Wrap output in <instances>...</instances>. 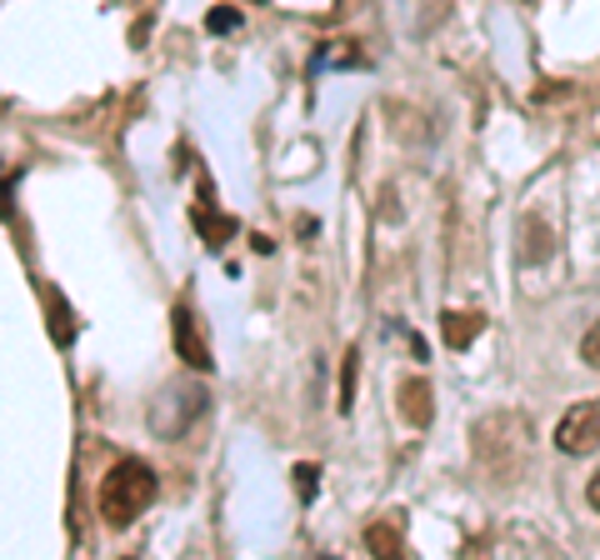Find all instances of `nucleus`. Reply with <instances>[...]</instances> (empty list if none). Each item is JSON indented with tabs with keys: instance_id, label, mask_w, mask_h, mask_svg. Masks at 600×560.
Wrapping results in <instances>:
<instances>
[{
	"instance_id": "4",
	"label": "nucleus",
	"mask_w": 600,
	"mask_h": 560,
	"mask_svg": "<svg viewBox=\"0 0 600 560\" xmlns=\"http://www.w3.org/2000/svg\"><path fill=\"white\" fill-rule=\"evenodd\" d=\"M431 416H436V401H431V385L421 381V376H411V381H400V420L411 430H425L431 426Z\"/></svg>"
},
{
	"instance_id": "3",
	"label": "nucleus",
	"mask_w": 600,
	"mask_h": 560,
	"mask_svg": "<svg viewBox=\"0 0 600 560\" xmlns=\"http://www.w3.org/2000/svg\"><path fill=\"white\" fill-rule=\"evenodd\" d=\"M170 331H176V350H180V360H186V366L211 370V346H205V331H200L196 310L176 306V321H170Z\"/></svg>"
},
{
	"instance_id": "5",
	"label": "nucleus",
	"mask_w": 600,
	"mask_h": 560,
	"mask_svg": "<svg viewBox=\"0 0 600 560\" xmlns=\"http://www.w3.org/2000/svg\"><path fill=\"white\" fill-rule=\"evenodd\" d=\"M481 325H485V315L481 310H446L440 315V331H446V346L450 350H466L481 335Z\"/></svg>"
},
{
	"instance_id": "8",
	"label": "nucleus",
	"mask_w": 600,
	"mask_h": 560,
	"mask_svg": "<svg viewBox=\"0 0 600 560\" xmlns=\"http://www.w3.org/2000/svg\"><path fill=\"white\" fill-rule=\"evenodd\" d=\"M205 25H211V31H236V25H240V11H236V5H215V11L205 15Z\"/></svg>"
},
{
	"instance_id": "10",
	"label": "nucleus",
	"mask_w": 600,
	"mask_h": 560,
	"mask_svg": "<svg viewBox=\"0 0 600 560\" xmlns=\"http://www.w3.org/2000/svg\"><path fill=\"white\" fill-rule=\"evenodd\" d=\"M586 501L600 511V470H596V476H590V486H586Z\"/></svg>"
},
{
	"instance_id": "2",
	"label": "nucleus",
	"mask_w": 600,
	"mask_h": 560,
	"mask_svg": "<svg viewBox=\"0 0 600 560\" xmlns=\"http://www.w3.org/2000/svg\"><path fill=\"white\" fill-rule=\"evenodd\" d=\"M555 451L561 455H596L600 451V395L565 410L561 426H555Z\"/></svg>"
},
{
	"instance_id": "9",
	"label": "nucleus",
	"mask_w": 600,
	"mask_h": 560,
	"mask_svg": "<svg viewBox=\"0 0 600 560\" xmlns=\"http://www.w3.org/2000/svg\"><path fill=\"white\" fill-rule=\"evenodd\" d=\"M295 476H301V480H295V486H301V496L310 501V496H316V476H320V470H316V465H301Z\"/></svg>"
},
{
	"instance_id": "1",
	"label": "nucleus",
	"mask_w": 600,
	"mask_h": 560,
	"mask_svg": "<svg viewBox=\"0 0 600 560\" xmlns=\"http://www.w3.org/2000/svg\"><path fill=\"white\" fill-rule=\"evenodd\" d=\"M155 501V470L145 461H116L101 480V521L110 531L136 525Z\"/></svg>"
},
{
	"instance_id": "6",
	"label": "nucleus",
	"mask_w": 600,
	"mask_h": 560,
	"mask_svg": "<svg viewBox=\"0 0 600 560\" xmlns=\"http://www.w3.org/2000/svg\"><path fill=\"white\" fill-rule=\"evenodd\" d=\"M365 550H370V556H405V525H400L396 515L365 525Z\"/></svg>"
},
{
	"instance_id": "7",
	"label": "nucleus",
	"mask_w": 600,
	"mask_h": 560,
	"mask_svg": "<svg viewBox=\"0 0 600 560\" xmlns=\"http://www.w3.org/2000/svg\"><path fill=\"white\" fill-rule=\"evenodd\" d=\"M580 360H586L590 370H600V321L590 325L586 335H580Z\"/></svg>"
}]
</instances>
